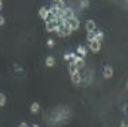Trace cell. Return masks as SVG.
Wrapping results in <instances>:
<instances>
[{"label": "cell", "mask_w": 128, "mask_h": 127, "mask_svg": "<svg viewBox=\"0 0 128 127\" xmlns=\"http://www.w3.org/2000/svg\"><path fill=\"white\" fill-rule=\"evenodd\" d=\"M19 127H28V126H27V123H26V122H22V123L19 124Z\"/></svg>", "instance_id": "603a6c76"}, {"label": "cell", "mask_w": 128, "mask_h": 127, "mask_svg": "<svg viewBox=\"0 0 128 127\" xmlns=\"http://www.w3.org/2000/svg\"><path fill=\"white\" fill-rule=\"evenodd\" d=\"M4 23H6V20H4V18H3L2 15H0V26H3V25H4Z\"/></svg>", "instance_id": "7402d4cb"}, {"label": "cell", "mask_w": 128, "mask_h": 127, "mask_svg": "<svg viewBox=\"0 0 128 127\" xmlns=\"http://www.w3.org/2000/svg\"><path fill=\"white\" fill-rule=\"evenodd\" d=\"M78 70H80V68L77 66V64L73 62V61H70V64H69V73L73 74V73H76V72H78Z\"/></svg>", "instance_id": "8fae6325"}, {"label": "cell", "mask_w": 128, "mask_h": 127, "mask_svg": "<svg viewBox=\"0 0 128 127\" xmlns=\"http://www.w3.org/2000/svg\"><path fill=\"white\" fill-rule=\"evenodd\" d=\"M38 14H39V18L43 19V20H47V18H49V10L44 8V7H40Z\"/></svg>", "instance_id": "ba28073f"}, {"label": "cell", "mask_w": 128, "mask_h": 127, "mask_svg": "<svg viewBox=\"0 0 128 127\" xmlns=\"http://www.w3.org/2000/svg\"><path fill=\"white\" fill-rule=\"evenodd\" d=\"M76 56H77L76 53H69V54H65V56H64V60H66V61H73Z\"/></svg>", "instance_id": "2e32d148"}, {"label": "cell", "mask_w": 128, "mask_h": 127, "mask_svg": "<svg viewBox=\"0 0 128 127\" xmlns=\"http://www.w3.org/2000/svg\"><path fill=\"white\" fill-rule=\"evenodd\" d=\"M66 23H68V26L70 27L72 31H76V30L80 29V20L76 18V16H73V18H70V19H66Z\"/></svg>", "instance_id": "7a4b0ae2"}, {"label": "cell", "mask_w": 128, "mask_h": 127, "mask_svg": "<svg viewBox=\"0 0 128 127\" xmlns=\"http://www.w3.org/2000/svg\"><path fill=\"white\" fill-rule=\"evenodd\" d=\"M54 2V6H60V4H64V0H53Z\"/></svg>", "instance_id": "44dd1931"}, {"label": "cell", "mask_w": 128, "mask_h": 127, "mask_svg": "<svg viewBox=\"0 0 128 127\" xmlns=\"http://www.w3.org/2000/svg\"><path fill=\"white\" fill-rule=\"evenodd\" d=\"M70 76H72V83H73L74 85H78L80 83H81V74H80V70L73 73V74H70Z\"/></svg>", "instance_id": "9c48e42d"}, {"label": "cell", "mask_w": 128, "mask_h": 127, "mask_svg": "<svg viewBox=\"0 0 128 127\" xmlns=\"http://www.w3.org/2000/svg\"><path fill=\"white\" fill-rule=\"evenodd\" d=\"M89 50L92 53H98L101 50V42H98V41H90L89 42Z\"/></svg>", "instance_id": "3957f363"}, {"label": "cell", "mask_w": 128, "mask_h": 127, "mask_svg": "<svg viewBox=\"0 0 128 127\" xmlns=\"http://www.w3.org/2000/svg\"><path fill=\"white\" fill-rule=\"evenodd\" d=\"M44 64H46L47 68H53L54 65H55V58L53 56H49V57L46 58V62H44Z\"/></svg>", "instance_id": "4fadbf2b"}, {"label": "cell", "mask_w": 128, "mask_h": 127, "mask_svg": "<svg viewBox=\"0 0 128 127\" xmlns=\"http://www.w3.org/2000/svg\"><path fill=\"white\" fill-rule=\"evenodd\" d=\"M123 111H124V114H127V104H124V107H123Z\"/></svg>", "instance_id": "d4e9b609"}, {"label": "cell", "mask_w": 128, "mask_h": 127, "mask_svg": "<svg viewBox=\"0 0 128 127\" xmlns=\"http://www.w3.org/2000/svg\"><path fill=\"white\" fill-rule=\"evenodd\" d=\"M102 76H104V78H112L113 77V68L110 66V65H105L104 66V69H102Z\"/></svg>", "instance_id": "5b68a950"}, {"label": "cell", "mask_w": 128, "mask_h": 127, "mask_svg": "<svg viewBox=\"0 0 128 127\" xmlns=\"http://www.w3.org/2000/svg\"><path fill=\"white\" fill-rule=\"evenodd\" d=\"M39 109H40V105H39V103H36V101H34L32 104H31V107H30L31 114H38Z\"/></svg>", "instance_id": "7c38bea8"}, {"label": "cell", "mask_w": 128, "mask_h": 127, "mask_svg": "<svg viewBox=\"0 0 128 127\" xmlns=\"http://www.w3.org/2000/svg\"><path fill=\"white\" fill-rule=\"evenodd\" d=\"M77 53L80 54V57L85 58V56H86V54H88V51H86L85 46H78V47H77Z\"/></svg>", "instance_id": "5bb4252c"}, {"label": "cell", "mask_w": 128, "mask_h": 127, "mask_svg": "<svg viewBox=\"0 0 128 127\" xmlns=\"http://www.w3.org/2000/svg\"><path fill=\"white\" fill-rule=\"evenodd\" d=\"M102 39H104V33L102 31H94V41L102 42Z\"/></svg>", "instance_id": "9a60e30c"}, {"label": "cell", "mask_w": 128, "mask_h": 127, "mask_svg": "<svg viewBox=\"0 0 128 127\" xmlns=\"http://www.w3.org/2000/svg\"><path fill=\"white\" fill-rule=\"evenodd\" d=\"M31 127H40V126H39V124H32Z\"/></svg>", "instance_id": "4316f807"}, {"label": "cell", "mask_w": 128, "mask_h": 127, "mask_svg": "<svg viewBox=\"0 0 128 127\" xmlns=\"http://www.w3.org/2000/svg\"><path fill=\"white\" fill-rule=\"evenodd\" d=\"M73 33L70 30V27L68 26V23H66V20H64L62 23H60L58 25V30H57V34L61 37V38H64V37H69L70 34Z\"/></svg>", "instance_id": "6da1fadb"}, {"label": "cell", "mask_w": 128, "mask_h": 127, "mask_svg": "<svg viewBox=\"0 0 128 127\" xmlns=\"http://www.w3.org/2000/svg\"><path fill=\"white\" fill-rule=\"evenodd\" d=\"M85 29L88 33H92V31H96V29H97V26H96V22L94 20H86V25H85Z\"/></svg>", "instance_id": "52a82bcc"}, {"label": "cell", "mask_w": 128, "mask_h": 127, "mask_svg": "<svg viewBox=\"0 0 128 127\" xmlns=\"http://www.w3.org/2000/svg\"><path fill=\"white\" fill-rule=\"evenodd\" d=\"M73 16H74V11H73V10L69 8V7H65L64 11H62V18H64V20L70 19V18H73Z\"/></svg>", "instance_id": "8992f818"}, {"label": "cell", "mask_w": 128, "mask_h": 127, "mask_svg": "<svg viewBox=\"0 0 128 127\" xmlns=\"http://www.w3.org/2000/svg\"><path fill=\"white\" fill-rule=\"evenodd\" d=\"M6 103H7V97H6V95L0 93V107H4Z\"/></svg>", "instance_id": "e0dca14e"}, {"label": "cell", "mask_w": 128, "mask_h": 127, "mask_svg": "<svg viewBox=\"0 0 128 127\" xmlns=\"http://www.w3.org/2000/svg\"><path fill=\"white\" fill-rule=\"evenodd\" d=\"M73 62L77 64L78 68H84V66H85V60H84L82 57H80V56H76V57H74Z\"/></svg>", "instance_id": "30bf717a"}, {"label": "cell", "mask_w": 128, "mask_h": 127, "mask_svg": "<svg viewBox=\"0 0 128 127\" xmlns=\"http://www.w3.org/2000/svg\"><path fill=\"white\" fill-rule=\"evenodd\" d=\"M86 38H88V41L90 42V41H94V31H92V33H88L86 34Z\"/></svg>", "instance_id": "ac0fdd59"}, {"label": "cell", "mask_w": 128, "mask_h": 127, "mask_svg": "<svg viewBox=\"0 0 128 127\" xmlns=\"http://www.w3.org/2000/svg\"><path fill=\"white\" fill-rule=\"evenodd\" d=\"M88 6H89L88 0H81V3H80V7H81V8H86Z\"/></svg>", "instance_id": "d6986e66"}, {"label": "cell", "mask_w": 128, "mask_h": 127, "mask_svg": "<svg viewBox=\"0 0 128 127\" xmlns=\"http://www.w3.org/2000/svg\"><path fill=\"white\" fill-rule=\"evenodd\" d=\"M46 30L49 33H57L58 30V23L55 20H46Z\"/></svg>", "instance_id": "277c9868"}, {"label": "cell", "mask_w": 128, "mask_h": 127, "mask_svg": "<svg viewBox=\"0 0 128 127\" xmlns=\"http://www.w3.org/2000/svg\"><path fill=\"white\" fill-rule=\"evenodd\" d=\"M120 127H128L127 122H126V120H123V122H122V126H120Z\"/></svg>", "instance_id": "cb8c5ba5"}, {"label": "cell", "mask_w": 128, "mask_h": 127, "mask_svg": "<svg viewBox=\"0 0 128 127\" xmlns=\"http://www.w3.org/2000/svg\"><path fill=\"white\" fill-rule=\"evenodd\" d=\"M2 10H3V2L0 0V11H2Z\"/></svg>", "instance_id": "484cf974"}, {"label": "cell", "mask_w": 128, "mask_h": 127, "mask_svg": "<svg viewBox=\"0 0 128 127\" xmlns=\"http://www.w3.org/2000/svg\"><path fill=\"white\" fill-rule=\"evenodd\" d=\"M54 45H55L54 39H51V38H49V39H47V46H49V47H53Z\"/></svg>", "instance_id": "ffe728a7"}]
</instances>
